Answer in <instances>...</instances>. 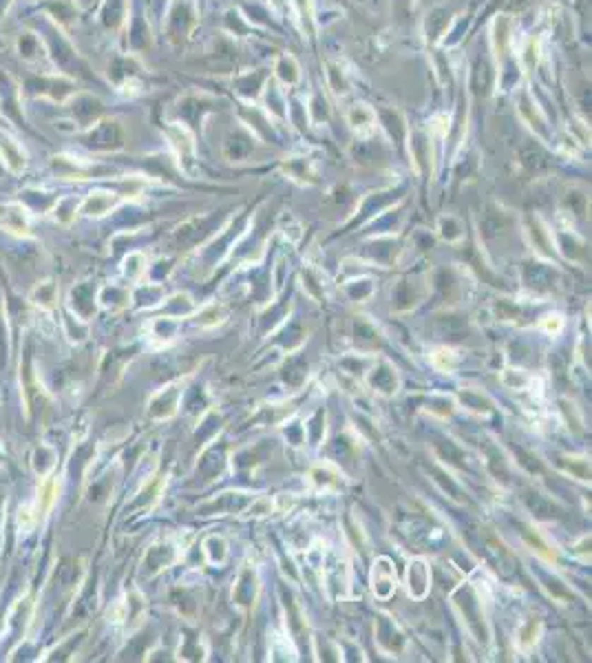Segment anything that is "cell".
<instances>
[{"label": "cell", "instance_id": "7", "mask_svg": "<svg viewBox=\"0 0 592 663\" xmlns=\"http://www.w3.org/2000/svg\"><path fill=\"white\" fill-rule=\"evenodd\" d=\"M179 557H182V544L177 542L175 537H166L164 539V553L160 548V542L153 544L148 555H146V560H144V566H148L150 575H155V573H160L162 568H168L170 564H175Z\"/></svg>", "mask_w": 592, "mask_h": 663}, {"label": "cell", "instance_id": "19", "mask_svg": "<svg viewBox=\"0 0 592 663\" xmlns=\"http://www.w3.org/2000/svg\"><path fill=\"white\" fill-rule=\"evenodd\" d=\"M113 201L115 199L111 195H107V193H91L89 197H86L84 206H82V213L100 217V215L107 213L109 208H113Z\"/></svg>", "mask_w": 592, "mask_h": 663}, {"label": "cell", "instance_id": "10", "mask_svg": "<svg viewBox=\"0 0 592 663\" xmlns=\"http://www.w3.org/2000/svg\"><path fill=\"white\" fill-rule=\"evenodd\" d=\"M376 641L380 643L382 650H387V652H391V655H393V652H400V650L405 648V643H407L403 630H400L398 623H396L393 619H389V617H380L378 630H376Z\"/></svg>", "mask_w": 592, "mask_h": 663}, {"label": "cell", "instance_id": "24", "mask_svg": "<svg viewBox=\"0 0 592 663\" xmlns=\"http://www.w3.org/2000/svg\"><path fill=\"white\" fill-rule=\"evenodd\" d=\"M570 462H568V474L570 476H574L577 480H588L590 478V467H588V462L584 460V458H568Z\"/></svg>", "mask_w": 592, "mask_h": 663}, {"label": "cell", "instance_id": "6", "mask_svg": "<svg viewBox=\"0 0 592 663\" xmlns=\"http://www.w3.org/2000/svg\"><path fill=\"white\" fill-rule=\"evenodd\" d=\"M365 380H367V385L374 392H378L382 396H393L400 389V376L387 360H380L374 365L372 370H367Z\"/></svg>", "mask_w": 592, "mask_h": 663}, {"label": "cell", "instance_id": "8", "mask_svg": "<svg viewBox=\"0 0 592 663\" xmlns=\"http://www.w3.org/2000/svg\"><path fill=\"white\" fill-rule=\"evenodd\" d=\"M321 575L329 590H336V595L347 597V590H350V568H347L343 560L329 555V560H323Z\"/></svg>", "mask_w": 592, "mask_h": 663}, {"label": "cell", "instance_id": "16", "mask_svg": "<svg viewBox=\"0 0 592 663\" xmlns=\"http://www.w3.org/2000/svg\"><path fill=\"white\" fill-rule=\"evenodd\" d=\"M97 299L102 301L104 307L109 310H122L131 303V292L126 288H119V286H107L100 290V296Z\"/></svg>", "mask_w": 592, "mask_h": 663}, {"label": "cell", "instance_id": "1", "mask_svg": "<svg viewBox=\"0 0 592 663\" xmlns=\"http://www.w3.org/2000/svg\"><path fill=\"white\" fill-rule=\"evenodd\" d=\"M454 602L462 610L466 630L471 633L478 641L489 639V628H486V621H484V608H482L478 592L471 586H460L454 592Z\"/></svg>", "mask_w": 592, "mask_h": 663}, {"label": "cell", "instance_id": "21", "mask_svg": "<svg viewBox=\"0 0 592 663\" xmlns=\"http://www.w3.org/2000/svg\"><path fill=\"white\" fill-rule=\"evenodd\" d=\"M502 382L509 389H528L535 385V378L524 374V370H504L502 372Z\"/></svg>", "mask_w": 592, "mask_h": 663}, {"label": "cell", "instance_id": "13", "mask_svg": "<svg viewBox=\"0 0 592 663\" xmlns=\"http://www.w3.org/2000/svg\"><path fill=\"white\" fill-rule=\"evenodd\" d=\"M148 327H150V339L158 341L160 345H166L177 336L179 321L175 317H160V319H155Z\"/></svg>", "mask_w": 592, "mask_h": 663}, {"label": "cell", "instance_id": "9", "mask_svg": "<svg viewBox=\"0 0 592 663\" xmlns=\"http://www.w3.org/2000/svg\"><path fill=\"white\" fill-rule=\"evenodd\" d=\"M431 588V568L425 560H411L407 568V592L413 599H425Z\"/></svg>", "mask_w": 592, "mask_h": 663}, {"label": "cell", "instance_id": "3", "mask_svg": "<svg viewBox=\"0 0 592 663\" xmlns=\"http://www.w3.org/2000/svg\"><path fill=\"white\" fill-rule=\"evenodd\" d=\"M182 394H184L182 382H172V385H166L158 394H153L148 400V416L153 418V421H166V418H172L179 411Z\"/></svg>", "mask_w": 592, "mask_h": 663}, {"label": "cell", "instance_id": "4", "mask_svg": "<svg viewBox=\"0 0 592 663\" xmlns=\"http://www.w3.org/2000/svg\"><path fill=\"white\" fill-rule=\"evenodd\" d=\"M398 588V577H396V568L391 564L389 557H378L372 568V592L374 597L387 602Z\"/></svg>", "mask_w": 592, "mask_h": 663}, {"label": "cell", "instance_id": "23", "mask_svg": "<svg viewBox=\"0 0 592 663\" xmlns=\"http://www.w3.org/2000/svg\"><path fill=\"white\" fill-rule=\"evenodd\" d=\"M539 329H544L546 334H560L564 329V317L562 314H546V317L539 321Z\"/></svg>", "mask_w": 592, "mask_h": 663}, {"label": "cell", "instance_id": "17", "mask_svg": "<svg viewBox=\"0 0 592 663\" xmlns=\"http://www.w3.org/2000/svg\"><path fill=\"white\" fill-rule=\"evenodd\" d=\"M429 360H431V365L435 370L446 372V374H454L456 368H458V363H460L458 354L454 350H449V347H435V350L429 354Z\"/></svg>", "mask_w": 592, "mask_h": 663}, {"label": "cell", "instance_id": "22", "mask_svg": "<svg viewBox=\"0 0 592 663\" xmlns=\"http://www.w3.org/2000/svg\"><path fill=\"white\" fill-rule=\"evenodd\" d=\"M462 403H464V407L466 409H473V411H478V413H486V411H491V400L486 398L482 392H464V396H462Z\"/></svg>", "mask_w": 592, "mask_h": 663}, {"label": "cell", "instance_id": "18", "mask_svg": "<svg viewBox=\"0 0 592 663\" xmlns=\"http://www.w3.org/2000/svg\"><path fill=\"white\" fill-rule=\"evenodd\" d=\"M225 321V307L221 303H211V305H203L197 314V325L203 327V329H211V327H217Z\"/></svg>", "mask_w": 592, "mask_h": 663}, {"label": "cell", "instance_id": "5", "mask_svg": "<svg viewBox=\"0 0 592 663\" xmlns=\"http://www.w3.org/2000/svg\"><path fill=\"white\" fill-rule=\"evenodd\" d=\"M0 225L16 237H31V215L23 204H0Z\"/></svg>", "mask_w": 592, "mask_h": 663}, {"label": "cell", "instance_id": "11", "mask_svg": "<svg viewBox=\"0 0 592 663\" xmlns=\"http://www.w3.org/2000/svg\"><path fill=\"white\" fill-rule=\"evenodd\" d=\"M29 301L36 305V307L45 310V312L56 310V305H58V286H56L54 281L38 283L36 288L31 290Z\"/></svg>", "mask_w": 592, "mask_h": 663}, {"label": "cell", "instance_id": "12", "mask_svg": "<svg viewBox=\"0 0 592 663\" xmlns=\"http://www.w3.org/2000/svg\"><path fill=\"white\" fill-rule=\"evenodd\" d=\"M58 500V478L47 476L38 486V500H36V515H47L51 507Z\"/></svg>", "mask_w": 592, "mask_h": 663}, {"label": "cell", "instance_id": "14", "mask_svg": "<svg viewBox=\"0 0 592 663\" xmlns=\"http://www.w3.org/2000/svg\"><path fill=\"white\" fill-rule=\"evenodd\" d=\"M203 555L206 560L213 566H221L225 560H228V542H225L223 535H208L203 539Z\"/></svg>", "mask_w": 592, "mask_h": 663}, {"label": "cell", "instance_id": "20", "mask_svg": "<svg viewBox=\"0 0 592 663\" xmlns=\"http://www.w3.org/2000/svg\"><path fill=\"white\" fill-rule=\"evenodd\" d=\"M539 633H542V621H537V619L526 621L524 626L519 628V633H517L519 648H521V650H531L533 645L539 641Z\"/></svg>", "mask_w": 592, "mask_h": 663}, {"label": "cell", "instance_id": "2", "mask_svg": "<svg viewBox=\"0 0 592 663\" xmlns=\"http://www.w3.org/2000/svg\"><path fill=\"white\" fill-rule=\"evenodd\" d=\"M259 573L254 566L246 564L235 580V586H232V604L239 608V610H252L254 604H256V597H259Z\"/></svg>", "mask_w": 592, "mask_h": 663}, {"label": "cell", "instance_id": "15", "mask_svg": "<svg viewBox=\"0 0 592 663\" xmlns=\"http://www.w3.org/2000/svg\"><path fill=\"white\" fill-rule=\"evenodd\" d=\"M309 480L314 482L323 491H329V488H338L341 486V474L332 467V464H319L309 471Z\"/></svg>", "mask_w": 592, "mask_h": 663}]
</instances>
